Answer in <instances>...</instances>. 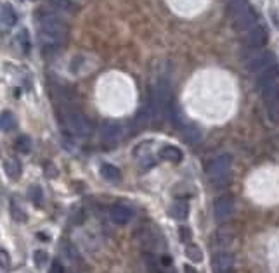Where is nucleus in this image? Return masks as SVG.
<instances>
[{"instance_id":"nucleus-1","label":"nucleus","mask_w":279,"mask_h":273,"mask_svg":"<svg viewBox=\"0 0 279 273\" xmlns=\"http://www.w3.org/2000/svg\"><path fill=\"white\" fill-rule=\"evenodd\" d=\"M38 36L43 49L56 50L63 47V43L68 38V26L59 16L52 12L42 10L38 12Z\"/></svg>"},{"instance_id":"nucleus-27","label":"nucleus","mask_w":279,"mask_h":273,"mask_svg":"<svg viewBox=\"0 0 279 273\" xmlns=\"http://www.w3.org/2000/svg\"><path fill=\"white\" fill-rule=\"evenodd\" d=\"M10 213H12V218L16 221H26V214L23 213V209H21L17 204H10Z\"/></svg>"},{"instance_id":"nucleus-19","label":"nucleus","mask_w":279,"mask_h":273,"mask_svg":"<svg viewBox=\"0 0 279 273\" xmlns=\"http://www.w3.org/2000/svg\"><path fill=\"white\" fill-rule=\"evenodd\" d=\"M14 128H16V119H14L12 112L9 111L0 112V130L2 132H10Z\"/></svg>"},{"instance_id":"nucleus-23","label":"nucleus","mask_w":279,"mask_h":273,"mask_svg":"<svg viewBox=\"0 0 279 273\" xmlns=\"http://www.w3.org/2000/svg\"><path fill=\"white\" fill-rule=\"evenodd\" d=\"M16 149L21 152V154H28V152L31 151V140H30V137H26V135L17 137V140H16Z\"/></svg>"},{"instance_id":"nucleus-12","label":"nucleus","mask_w":279,"mask_h":273,"mask_svg":"<svg viewBox=\"0 0 279 273\" xmlns=\"http://www.w3.org/2000/svg\"><path fill=\"white\" fill-rule=\"evenodd\" d=\"M260 90H262V97H264V100H266V105L279 102V85H278V82L262 85L260 87Z\"/></svg>"},{"instance_id":"nucleus-13","label":"nucleus","mask_w":279,"mask_h":273,"mask_svg":"<svg viewBox=\"0 0 279 273\" xmlns=\"http://www.w3.org/2000/svg\"><path fill=\"white\" fill-rule=\"evenodd\" d=\"M170 214H172L175 220H187V216H189V204H187L186 201H182V199H179V201H175L170 207Z\"/></svg>"},{"instance_id":"nucleus-31","label":"nucleus","mask_w":279,"mask_h":273,"mask_svg":"<svg viewBox=\"0 0 279 273\" xmlns=\"http://www.w3.org/2000/svg\"><path fill=\"white\" fill-rule=\"evenodd\" d=\"M50 273H64V268L59 261H54L52 267H50Z\"/></svg>"},{"instance_id":"nucleus-10","label":"nucleus","mask_w":279,"mask_h":273,"mask_svg":"<svg viewBox=\"0 0 279 273\" xmlns=\"http://www.w3.org/2000/svg\"><path fill=\"white\" fill-rule=\"evenodd\" d=\"M246 42L252 49H260L267 43V31L262 24H255L252 30L246 31Z\"/></svg>"},{"instance_id":"nucleus-30","label":"nucleus","mask_w":279,"mask_h":273,"mask_svg":"<svg viewBox=\"0 0 279 273\" xmlns=\"http://www.w3.org/2000/svg\"><path fill=\"white\" fill-rule=\"evenodd\" d=\"M179 237L182 242H189V240L193 239V232H191L189 227H184L182 225V227L179 228Z\"/></svg>"},{"instance_id":"nucleus-8","label":"nucleus","mask_w":279,"mask_h":273,"mask_svg":"<svg viewBox=\"0 0 279 273\" xmlns=\"http://www.w3.org/2000/svg\"><path fill=\"white\" fill-rule=\"evenodd\" d=\"M274 64H276V57H274V54L262 52V54H259V56H255L252 61H250L248 68H250V71L255 73V75L259 76L260 73H264L266 69L274 66Z\"/></svg>"},{"instance_id":"nucleus-5","label":"nucleus","mask_w":279,"mask_h":273,"mask_svg":"<svg viewBox=\"0 0 279 273\" xmlns=\"http://www.w3.org/2000/svg\"><path fill=\"white\" fill-rule=\"evenodd\" d=\"M231 166H233V156L219 154L217 158L210 159L206 163V175L212 182H224L229 175Z\"/></svg>"},{"instance_id":"nucleus-11","label":"nucleus","mask_w":279,"mask_h":273,"mask_svg":"<svg viewBox=\"0 0 279 273\" xmlns=\"http://www.w3.org/2000/svg\"><path fill=\"white\" fill-rule=\"evenodd\" d=\"M132 216H134V211L130 209L129 206H123V204L113 206V207H111V211H110L111 221H113L115 225H120V227L129 223V221L132 220Z\"/></svg>"},{"instance_id":"nucleus-32","label":"nucleus","mask_w":279,"mask_h":273,"mask_svg":"<svg viewBox=\"0 0 279 273\" xmlns=\"http://www.w3.org/2000/svg\"><path fill=\"white\" fill-rule=\"evenodd\" d=\"M161 261H163V265H165V267H170V265H172V260H170L168 256H163Z\"/></svg>"},{"instance_id":"nucleus-6","label":"nucleus","mask_w":279,"mask_h":273,"mask_svg":"<svg viewBox=\"0 0 279 273\" xmlns=\"http://www.w3.org/2000/svg\"><path fill=\"white\" fill-rule=\"evenodd\" d=\"M123 137L122 126L115 121H106L101 128V140L106 147H115V145L120 144Z\"/></svg>"},{"instance_id":"nucleus-34","label":"nucleus","mask_w":279,"mask_h":273,"mask_svg":"<svg viewBox=\"0 0 279 273\" xmlns=\"http://www.w3.org/2000/svg\"><path fill=\"white\" fill-rule=\"evenodd\" d=\"M37 235H38V239H40V240H43V242H47V240H49V235L42 234V232H40V234H37Z\"/></svg>"},{"instance_id":"nucleus-18","label":"nucleus","mask_w":279,"mask_h":273,"mask_svg":"<svg viewBox=\"0 0 279 273\" xmlns=\"http://www.w3.org/2000/svg\"><path fill=\"white\" fill-rule=\"evenodd\" d=\"M101 175H103V178L108 182H120V178H122L120 170L117 166L110 165V163H104V165L101 166Z\"/></svg>"},{"instance_id":"nucleus-4","label":"nucleus","mask_w":279,"mask_h":273,"mask_svg":"<svg viewBox=\"0 0 279 273\" xmlns=\"http://www.w3.org/2000/svg\"><path fill=\"white\" fill-rule=\"evenodd\" d=\"M149 104L154 107L158 116H163L166 119H172V92H170L168 83L158 82L149 92Z\"/></svg>"},{"instance_id":"nucleus-17","label":"nucleus","mask_w":279,"mask_h":273,"mask_svg":"<svg viewBox=\"0 0 279 273\" xmlns=\"http://www.w3.org/2000/svg\"><path fill=\"white\" fill-rule=\"evenodd\" d=\"M182 140L189 145H194L201 140V132L196 128V126L189 125V126H184L182 128Z\"/></svg>"},{"instance_id":"nucleus-26","label":"nucleus","mask_w":279,"mask_h":273,"mask_svg":"<svg viewBox=\"0 0 279 273\" xmlns=\"http://www.w3.org/2000/svg\"><path fill=\"white\" fill-rule=\"evenodd\" d=\"M267 116H269V119L274 125H279V102L267 105Z\"/></svg>"},{"instance_id":"nucleus-7","label":"nucleus","mask_w":279,"mask_h":273,"mask_svg":"<svg viewBox=\"0 0 279 273\" xmlns=\"http://www.w3.org/2000/svg\"><path fill=\"white\" fill-rule=\"evenodd\" d=\"M234 213V199L231 195H222L213 204V216L217 221H226Z\"/></svg>"},{"instance_id":"nucleus-28","label":"nucleus","mask_w":279,"mask_h":273,"mask_svg":"<svg viewBox=\"0 0 279 273\" xmlns=\"http://www.w3.org/2000/svg\"><path fill=\"white\" fill-rule=\"evenodd\" d=\"M33 260H35V263H37V267H38V268H42L43 265L47 263V260H49V256H47V253H45V251L38 249V251H35V254H33Z\"/></svg>"},{"instance_id":"nucleus-20","label":"nucleus","mask_w":279,"mask_h":273,"mask_svg":"<svg viewBox=\"0 0 279 273\" xmlns=\"http://www.w3.org/2000/svg\"><path fill=\"white\" fill-rule=\"evenodd\" d=\"M3 170H5V173L9 175L10 178H17L21 175V163L17 161L16 158H10V159H7V161H5Z\"/></svg>"},{"instance_id":"nucleus-21","label":"nucleus","mask_w":279,"mask_h":273,"mask_svg":"<svg viewBox=\"0 0 279 273\" xmlns=\"http://www.w3.org/2000/svg\"><path fill=\"white\" fill-rule=\"evenodd\" d=\"M186 256L189 258L193 263H201L203 261V253L196 244H189V246L186 247Z\"/></svg>"},{"instance_id":"nucleus-33","label":"nucleus","mask_w":279,"mask_h":273,"mask_svg":"<svg viewBox=\"0 0 279 273\" xmlns=\"http://www.w3.org/2000/svg\"><path fill=\"white\" fill-rule=\"evenodd\" d=\"M184 273H198V272L194 270L193 267H189V265H186V267H184Z\"/></svg>"},{"instance_id":"nucleus-25","label":"nucleus","mask_w":279,"mask_h":273,"mask_svg":"<svg viewBox=\"0 0 279 273\" xmlns=\"http://www.w3.org/2000/svg\"><path fill=\"white\" fill-rule=\"evenodd\" d=\"M50 2L54 3V7H57V9H61V10H66V12L77 10V5H75L71 0H50Z\"/></svg>"},{"instance_id":"nucleus-9","label":"nucleus","mask_w":279,"mask_h":273,"mask_svg":"<svg viewBox=\"0 0 279 273\" xmlns=\"http://www.w3.org/2000/svg\"><path fill=\"white\" fill-rule=\"evenodd\" d=\"M212 265L215 273H231L234 267V258L227 251H219L215 253V256L212 258Z\"/></svg>"},{"instance_id":"nucleus-3","label":"nucleus","mask_w":279,"mask_h":273,"mask_svg":"<svg viewBox=\"0 0 279 273\" xmlns=\"http://www.w3.org/2000/svg\"><path fill=\"white\" fill-rule=\"evenodd\" d=\"M229 14L234 21V26L239 31L252 30L257 23V14L250 7L248 0H231L229 2Z\"/></svg>"},{"instance_id":"nucleus-16","label":"nucleus","mask_w":279,"mask_h":273,"mask_svg":"<svg viewBox=\"0 0 279 273\" xmlns=\"http://www.w3.org/2000/svg\"><path fill=\"white\" fill-rule=\"evenodd\" d=\"M0 21H2L5 26H14L17 21V16L14 12V9L9 5V3H3L0 5Z\"/></svg>"},{"instance_id":"nucleus-24","label":"nucleus","mask_w":279,"mask_h":273,"mask_svg":"<svg viewBox=\"0 0 279 273\" xmlns=\"http://www.w3.org/2000/svg\"><path fill=\"white\" fill-rule=\"evenodd\" d=\"M17 42H19L21 49H23L24 54H28L31 50V42H30V35H28L26 30H21V33L17 35Z\"/></svg>"},{"instance_id":"nucleus-29","label":"nucleus","mask_w":279,"mask_h":273,"mask_svg":"<svg viewBox=\"0 0 279 273\" xmlns=\"http://www.w3.org/2000/svg\"><path fill=\"white\" fill-rule=\"evenodd\" d=\"M10 267V256L5 249H0V268L2 270H7Z\"/></svg>"},{"instance_id":"nucleus-2","label":"nucleus","mask_w":279,"mask_h":273,"mask_svg":"<svg viewBox=\"0 0 279 273\" xmlns=\"http://www.w3.org/2000/svg\"><path fill=\"white\" fill-rule=\"evenodd\" d=\"M61 121H63L64 128L70 133L77 137H87L92 133V125L90 121L78 111V109L71 107V105H64L61 109Z\"/></svg>"},{"instance_id":"nucleus-15","label":"nucleus","mask_w":279,"mask_h":273,"mask_svg":"<svg viewBox=\"0 0 279 273\" xmlns=\"http://www.w3.org/2000/svg\"><path fill=\"white\" fill-rule=\"evenodd\" d=\"M257 78H259V80H257V82H259V87L267 85V83H273V82H278V80H279V66H278V63L274 64V66H271L269 69H266L264 73H260Z\"/></svg>"},{"instance_id":"nucleus-22","label":"nucleus","mask_w":279,"mask_h":273,"mask_svg":"<svg viewBox=\"0 0 279 273\" xmlns=\"http://www.w3.org/2000/svg\"><path fill=\"white\" fill-rule=\"evenodd\" d=\"M28 197H30V201L33 202V204L42 206V201H43L42 188H40L38 185H33V187H30V188H28Z\"/></svg>"},{"instance_id":"nucleus-14","label":"nucleus","mask_w":279,"mask_h":273,"mask_svg":"<svg viewBox=\"0 0 279 273\" xmlns=\"http://www.w3.org/2000/svg\"><path fill=\"white\" fill-rule=\"evenodd\" d=\"M159 156L168 163L182 161V151H180L179 147H175V145H165V147L161 149V152H159Z\"/></svg>"}]
</instances>
